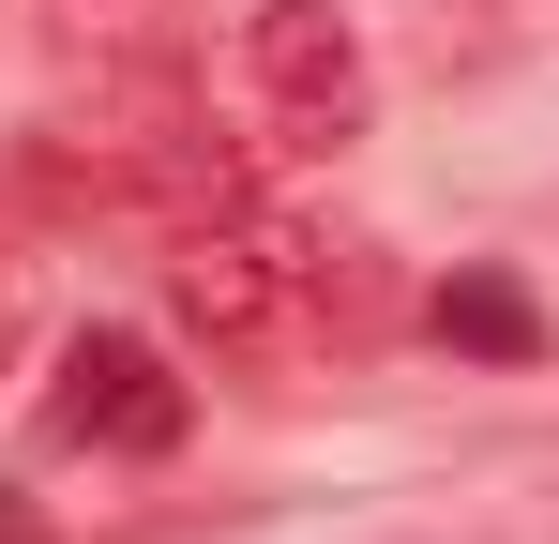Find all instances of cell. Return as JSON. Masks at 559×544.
I'll return each instance as SVG.
<instances>
[{
  "instance_id": "cell-6",
  "label": "cell",
  "mask_w": 559,
  "mask_h": 544,
  "mask_svg": "<svg viewBox=\"0 0 559 544\" xmlns=\"http://www.w3.org/2000/svg\"><path fill=\"white\" fill-rule=\"evenodd\" d=\"M92 15H121V0H92Z\"/></svg>"
},
{
  "instance_id": "cell-1",
  "label": "cell",
  "mask_w": 559,
  "mask_h": 544,
  "mask_svg": "<svg viewBox=\"0 0 559 544\" xmlns=\"http://www.w3.org/2000/svg\"><path fill=\"white\" fill-rule=\"evenodd\" d=\"M167 318H182L197 348H273L287 318H302V227L258 212V197H212L167 227Z\"/></svg>"
},
{
  "instance_id": "cell-3",
  "label": "cell",
  "mask_w": 559,
  "mask_h": 544,
  "mask_svg": "<svg viewBox=\"0 0 559 544\" xmlns=\"http://www.w3.org/2000/svg\"><path fill=\"white\" fill-rule=\"evenodd\" d=\"M61 439L167 453V439H182V378H167V348H152V333H76V348H61Z\"/></svg>"
},
{
  "instance_id": "cell-4",
  "label": "cell",
  "mask_w": 559,
  "mask_h": 544,
  "mask_svg": "<svg viewBox=\"0 0 559 544\" xmlns=\"http://www.w3.org/2000/svg\"><path fill=\"white\" fill-rule=\"evenodd\" d=\"M439 333H454V348H499V363H530V348H545L530 287H499V272H454V287H439Z\"/></svg>"
},
{
  "instance_id": "cell-5",
  "label": "cell",
  "mask_w": 559,
  "mask_h": 544,
  "mask_svg": "<svg viewBox=\"0 0 559 544\" xmlns=\"http://www.w3.org/2000/svg\"><path fill=\"white\" fill-rule=\"evenodd\" d=\"M0 544H46V515H31V499H15V484H0Z\"/></svg>"
},
{
  "instance_id": "cell-2",
  "label": "cell",
  "mask_w": 559,
  "mask_h": 544,
  "mask_svg": "<svg viewBox=\"0 0 559 544\" xmlns=\"http://www.w3.org/2000/svg\"><path fill=\"white\" fill-rule=\"evenodd\" d=\"M242 91H258L273 152H348L364 106H378L348 0H258V15H242Z\"/></svg>"
}]
</instances>
